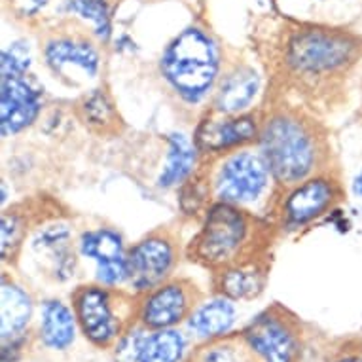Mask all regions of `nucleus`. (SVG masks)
Returning <instances> with one entry per match:
<instances>
[{
	"mask_svg": "<svg viewBox=\"0 0 362 362\" xmlns=\"http://www.w3.org/2000/svg\"><path fill=\"white\" fill-rule=\"evenodd\" d=\"M264 49L275 93L319 114L338 99L362 59V35L341 23L283 16L269 29Z\"/></svg>",
	"mask_w": 362,
	"mask_h": 362,
	"instance_id": "f257e3e1",
	"label": "nucleus"
},
{
	"mask_svg": "<svg viewBox=\"0 0 362 362\" xmlns=\"http://www.w3.org/2000/svg\"><path fill=\"white\" fill-rule=\"evenodd\" d=\"M256 144L279 190L334 173L330 133L313 110L294 103L269 99L260 112Z\"/></svg>",
	"mask_w": 362,
	"mask_h": 362,
	"instance_id": "f03ea898",
	"label": "nucleus"
},
{
	"mask_svg": "<svg viewBox=\"0 0 362 362\" xmlns=\"http://www.w3.org/2000/svg\"><path fill=\"white\" fill-rule=\"evenodd\" d=\"M274 228L266 220L233 203H211L199 232L186 247V256L202 267L218 272L239 262L272 255Z\"/></svg>",
	"mask_w": 362,
	"mask_h": 362,
	"instance_id": "7ed1b4c3",
	"label": "nucleus"
},
{
	"mask_svg": "<svg viewBox=\"0 0 362 362\" xmlns=\"http://www.w3.org/2000/svg\"><path fill=\"white\" fill-rule=\"evenodd\" d=\"M274 177L260 150L235 148L218 156H209V165L196 171L182 188L186 213L211 203L250 205L267 194Z\"/></svg>",
	"mask_w": 362,
	"mask_h": 362,
	"instance_id": "20e7f679",
	"label": "nucleus"
},
{
	"mask_svg": "<svg viewBox=\"0 0 362 362\" xmlns=\"http://www.w3.org/2000/svg\"><path fill=\"white\" fill-rule=\"evenodd\" d=\"M160 71L186 105H197L207 99L218 83L222 48L207 29L190 25L167 44Z\"/></svg>",
	"mask_w": 362,
	"mask_h": 362,
	"instance_id": "39448f33",
	"label": "nucleus"
},
{
	"mask_svg": "<svg viewBox=\"0 0 362 362\" xmlns=\"http://www.w3.org/2000/svg\"><path fill=\"white\" fill-rule=\"evenodd\" d=\"M72 311L82 334L97 347L108 349L133 327V315L137 317L135 298L114 286L80 285L71 294Z\"/></svg>",
	"mask_w": 362,
	"mask_h": 362,
	"instance_id": "423d86ee",
	"label": "nucleus"
},
{
	"mask_svg": "<svg viewBox=\"0 0 362 362\" xmlns=\"http://www.w3.org/2000/svg\"><path fill=\"white\" fill-rule=\"evenodd\" d=\"M275 199V226L294 232L313 224L325 214L332 213L344 202L345 190L336 173H325L303 180L300 185L279 190Z\"/></svg>",
	"mask_w": 362,
	"mask_h": 362,
	"instance_id": "0eeeda50",
	"label": "nucleus"
},
{
	"mask_svg": "<svg viewBox=\"0 0 362 362\" xmlns=\"http://www.w3.org/2000/svg\"><path fill=\"white\" fill-rule=\"evenodd\" d=\"M241 334L262 362H302V322L279 303L256 315Z\"/></svg>",
	"mask_w": 362,
	"mask_h": 362,
	"instance_id": "6e6552de",
	"label": "nucleus"
},
{
	"mask_svg": "<svg viewBox=\"0 0 362 362\" xmlns=\"http://www.w3.org/2000/svg\"><path fill=\"white\" fill-rule=\"evenodd\" d=\"M95 40L97 36L86 23L74 19L61 21L42 40L46 65L55 76H71L76 71L88 78L97 76L101 54Z\"/></svg>",
	"mask_w": 362,
	"mask_h": 362,
	"instance_id": "1a4fd4ad",
	"label": "nucleus"
},
{
	"mask_svg": "<svg viewBox=\"0 0 362 362\" xmlns=\"http://www.w3.org/2000/svg\"><path fill=\"white\" fill-rule=\"evenodd\" d=\"M180 260V238L161 226L127 250V283L137 294L171 279Z\"/></svg>",
	"mask_w": 362,
	"mask_h": 362,
	"instance_id": "9d476101",
	"label": "nucleus"
},
{
	"mask_svg": "<svg viewBox=\"0 0 362 362\" xmlns=\"http://www.w3.org/2000/svg\"><path fill=\"white\" fill-rule=\"evenodd\" d=\"M203 302V292L192 279L171 277L144 292L137 303V322L152 330L175 328L188 321Z\"/></svg>",
	"mask_w": 362,
	"mask_h": 362,
	"instance_id": "9b49d317",
	"label": "nucleus"
},
{
	"mask_svg": "<svg viewBox=\"0 0 362 362\" xmlns=\"http://www.w3.org/2000/svg\"><path fill=\"white\" fill-rule=\"evenodd\" d=\"M44 89L30 72L0 76V127L4 137L33 125L42 110Z\"/></svg>",
	"mask_w": 362,
	"mask_h": 362,
	"instance_id": "f8f14e48",
	"label": "nucleus"
},
{
	"mask_svg": "<svg viewBox=\"0 0 362 362\" xmlns=\"http://www.w3.org/2000/svg\"><path fill=\"white\" fill-rule=\"evenodd\" d=\"M116 362H182L186 338L175 328L131 327L114 345Z\"/></svg>",
	"mask_w": 362,
	"mask_h": 362,
	"instance_id": "ddd939ff",
	"label": "nucleus"
},
{
	"mask_svg": "<svg viewBox=\"0 0 362 362\" xmlns=\"http://www.w3.org/2000/svg\"><path fill=\"white\" fill-rule=\"evenodd\" d=\"M260 112H243L238 116H209L197 125L196 143L205 158L218 156L235 148H245L258 141Z\"/></svg>",
	"mask_w": 362,
	"mask_h": 362,
	"instance_id": "4468645a",
	"label": "nucleus"
},
{
	"mask_svg": "<svg viewBox=\"0 0 362 362\" xmlns=\"http://www.w3.org/2000/svg\"><path fill=\"white\" fill-rule=\"evenodd\" d=\"M80 255L95 260L97 283L118 286L127 283V250L124 239L112 228L88 230L80 235Z\"/></svg>",
	"mask_w": 362,
	"mask_h": 362,
	"instance_id": "2eb2a0df",
	"label": "nucleus"
},
{
	"mask_svg": "<svg viewBox=\"0 0 362 362\" xmlns=\"http://www.w3.org/2000/svg\"><path fill=\"white\" fill-rule=\"evenodd\" d=\"M260 91V76L255 66L235 63L220 74L213 91V114L238 116L255 103Z\"/></svg>",
	"mask_w": 362,
	"mask_h": 362,
	"instance_id": "dca6fc26",
	"label": "nucleus"
},
{
	"mask_svg": "<svg viewBox=\"0 0 362 362\" xmlns=\"http://www.w3.org/2000/svg\"><path fill=\"white\" fill-rule=\"evenodd\" d=\"M269 258L272 255L260 256L214 272L213 286L216 294L232 302H247L260 296L267 285Z\"/></svg>",
	"mask_w": 362,
	"mask_h": 362,
	"instance_id": "f3484780",
	"label": "nucleus"
},
{
	"mask_svg": "<svg viewBox=\"0 0 362 362\" xmlns=\"http://www.w3.org/2000/svg\"><path fill=\"white\" fill-rule=\"evenodd\" d=\"M72 233L63 222H46L38 228L33 238V249L38 255L48 256L54 264V274L57 279L65 281L74 274L76 255L72 249Z\"/></svg>",
	"mask_w": 362,
	"mask_h": 362,
	"instance_id": "a211bd4d",
	"label": "nucleus"
},
{
	"mask_svg": "<svg viewBox=\"0 0 362 362\" xmlns=\"http://www.w3.org/2000/svg\"><path fill=\"white\" fill-rule=\"evenodd\" d=\"M188 328L202 339L220 338L232 330L235 322V308L232 300L216 296L209 302H202L188 319Z\"/></svg>",
	"mask_w": 362,
	"mask_h": 362,
	"instance_id": "6ab92c4d",
	"label": "nucleus"
},
{
	"mask_svg": "<svg viewBox=\"0 0 362 362\" xmlns=\"http://www.w3.org/2000/svg\"><path fill=\"white\" fill-rule=\"evenodd\" d=\"M2 344L18 339L33 317V300L27 292L8 277H2Z\"/></svg>",
	"mask_w": 362,
	"mask_h": 362,
	"instance_id": "aec40b11",
	"label": "nucleus"
},
{
	"mask_svg": "<svg viewBox=\"0 0 362 362\" xmlns=\"http://www.w3.org/2000/svg\"><path fill=\"white\" fill-rule=\"evenodd\" d=\"M167 141H169V154H167L163 171L158 178L160 188H173V186L185 185L186 180L196 173L197 154H199L196 143H190L180 133L178 135L173 133L167 137Z\"/></svg>",
	"mask_w": 362,
	"mask_h": 362,
	"instance_id": "412c9836",
	"label": "nucleus"
},
{
	"mask_svg": "<svg viewBox=\"0 0 362 362\" xmlns=\"http://www.w3.org/2000/svg\"><path fill=\"white\" fill-rule=\"evenodd\" d=\"M185 362H262L243 334H224L207 339L192 351Z\"/></svg>",
	"mask_w": 362,
	"mask_h": 362,
	"instance_id": "4be33fe9",
	"label": "nucleus"
},
{
	"mask_svg": "<svg viewBox=\"0 0 362 362\" xmlns=\"http://www.w3.org/2000/svg\"><path fill=\"white\" fill-rule=\"evenodd\" d=\"M42 341L49 349L63 351L74 341L76 336V315L65 303L49 300L42 309Z\"/></svg>",
	"mask_w": 362,
	"mask_h": 362,
	"instance_id": "5701e85b",
	"label": "nucleus"
},
{
	"mask_svg": "<svg viewBox=\"0 0 362 362\" xmlns=\"http://www.w3.org/2000/svg\"><path fill=\"white\" fill-rule=\"evenodd\" d=\"M66 12L82 19L99 42H107L112 35V8L108 0H69Z\"/></svg>",
	"mask_w": 362,
	"mask_h": 362,
	"instance_id": "b1692460",
	"label": "nucleus"
},
{
	"mask_svg": "<svg viewBox=\"0 0 362 362\" xmlns=\"http://www.w3.org/2000/svg\"><path fill=\"white\" fill-rule=\"evenodd\" d=\"M30 214L33 213L21 211V207L2 213V258L6 262L18 256L29 228L33 226Z\"/></svg>",
	"mask_w": 362,
	"mask_h": 362,
	"instance_id": "393cba45",
	"label": "nucleus"
},
{
	"mask_svg": "<svg viewBox=\"0 0 362 362\" xmlns=\"http://www.w3.org/2000/svg\"><path fill=\"white\" fill-rule=\"evenodd\" d=\"M78 112H80L83 124L89 125V127H95V129L107 131L108 127L116 124L114 105L103 89H95L89 95L83 97L78 105Z\"/></svg>",
	"mask_w": 362,
	"mask_h": 362,
	"instance_id": "a878e982",
	"label": "nucleus"
},
{
	"mask_svg": "<svg viewBox=\"0 0 362 362\" xmlns=\"http://www.w3.org/2000/svg\"><path fill=\"white\" fill-rule=\"evenodd\" d=\"M30 69L29 48L25 42H13L10 48L2 52V63H0V76L6 74H25Z\"/></svg>",
	"mask_w": 362,
	"mask_h": 362,
	"instance_id": "bb28decb",
	"label": "nucleus"
},
{
	"mask_svg": "<svg viewBox=\"0 0 362 362\" xmlns=\"http://www.w3.org/2000/svg\"><path fill=\"white\" fill-rule=\"evenodd\" d=\"M328 362H362V344H345L328 358Z\"/></svg>",
	"mask_w": 362,
	"mask_h": 362,
	"instance_id": "cd10ccee",
	"label": "nucleus"
},
{
	"mask_svg": "<svg viewBox=\"0 0 362 362\" xmlns=\"http://www.w3.org/2000/svg\"><path fill=\"white\" fill-rule=\"evenodd\" d=\"M283 2H285V4H283V8H285L288 2H302L303 6L308 8L309 12L313 13V10H315V13H317L319 10H321V8H327V6H330V4H336V2H339V0H283Z\"/></svg>",
	"mask_w": 362,
	"mask_h": 362,
	"instance_id": "c85d7f7f",
	"label": "nucleus"
},
{
	"mask_svg": "<svg viewBox=\"0 0 362 362\" xmlns=\"http://www.w3.org/2000/svg\"><path fill=\"white\" fill-rule=\"evenodd\" d=\"M353 194H355L356 197H362V167L361 171L356 173L355 180H353Z\"/></svg>",
	"mask_w": 362,
	"mask_h": 362,
	"instance_id": "c756f323",
	"label": "nucleus"
}]
</instances>
